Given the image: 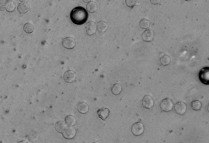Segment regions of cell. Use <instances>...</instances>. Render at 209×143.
Here are the masks:
<instances>
[{
  "label": "cell",
  "mask_w": 209,
  "mask_h": 143,
  "mask_svg": "<svg viewBox=\"0 0 209 143\" xmlns=\"http://www.w3.org/2000/svg\"><path fill=\"white\" fill-rule=\"evenodd\" d=\"M88 13L83 7L79 6L74 8L70 13V19L75 24L82 25L88 19Z\"/></svg>",
  "instance_id": "6da1fadb"
},
{
  "label": "cell",
  "mask_w": 209,
  "mask_h": 143,
  "mask_svg": "<svg viewBox=\"0 0 209 143\" xmlns=\"http://www.w3.org/2000/svg\"><path fill=\"white\" fill-rule=\"evenodd\" d=\"M199 80L205 85H209V67H205L199 71Z\"/></svg>",
  "instance_id": "7a4b0ae2"
},
{
  "label": "cell",
  "mask_w": 209,
  "mask_h": 143,
  "mask_svg": "<svg viewBox=\"0 0 209 143\" xmlns=\"http://www.w3.org/2000/svg\"><path fill=\"white\" fill-rule=\"evenodd\" d=\"M161 109L163 111L168 112L172 110L174 103L170 99L165 98L162 100L160 104Z\"/></svg>",
  "instance_id": "3957f363"
},
{
  "label": "cell",
  "mask_w": 209,
  "mask_h": 143,
  "mask_svg": "<svg viewBox=\"0 0 209 143\" xmlns=\"http://www.w3.org/2000/svg\"><path fill=\"white\" fill-rule=\"evenodd\" d=\"M144 131V126L141 123L137 122L135 123L131 127V132L135 136L141 135Z\"/></svg>",
  "instance_id": "277c9868"
},
{
  "label": "cell",
  "mask_w": 209,
  "mask_h": 143,
  "mask_svg": "<svg viewBox=\"0 0 209 143\" xmlns=\"http://www.w3.org/2000/svg\"><path fill=\"white\" fill-rule=\"evenodd\" d=\"M62 45L63 47L68 49H71L75 47L76 40L71 37H67L62 40Z\"/></svg>",
  "instance_id": "5b68a950"
},
{
  "label": "cell",
  "mask_w": 209,
  "mask_h": 143,
  "mask_svg": "<svg viewBox=\"0 0 209 143\" xmlns=\"http://www.w3.org/2000/svg\"><path fill=\"white\" fill-rule=\"evenodd\" d=\"M174 109L176 114L179 115H183L187 111V106L184 102H179L176 103Z\"/></svg>",
  "instance_id": "8992f818"
},
{
  "label": "cell",
  "mask_w": 209,
  "mask_h": 143,
  "mask_svg": "<svg viewBox=\"0 0 209 143\" xmlns=\"http://www.w3.org/2000/svg\"><path fill=\"white\" fill-rule=\"evenodd\" d=\"M76 129L73 126H69L62 134L65 139H71L75 138L76 135Z\"/></svg>",
  "instance_id": "52a82bcc"
},
{
  "label": "cell",
  "mask_w": 209,
  "mask_h": 143,
  "mask_svg": "<svg viewBox=\"0 0 209 143\" xmlns=\"http://www.w3.org/2000/svg\"><path fill=\"white\" fill-rule=\"evenodd\" d=\"M76 78V72L73 70H68L63 75V79L67 83H71L75 82Z\"/></svg>",
  "instance_id": "ba28073f"
},
{
  "label": "cell",
  "mask_w": 209,
  "mask_h": 143,
  "mask_svg": "<svg viewBox=\"0 0 209 143\" xmlns=\"http://www.w3.org/2000/svg\"><path fill=\"white\" fill-rule=\"evenodd\" d=\"M142 104L144 108L146 109H151L154 106V101L151 96L146 95L142 99Z\"/></svg>",
  "instance_id": "9c48e42d"
},
{
  "label": "cell",
  "mask_w": 209,
  "mask_h": 143,
  "mask_svg": "<svg viewBox=\"0 0 209 143\" xmlns=\"http://www.w3.org/2000/svg\"><path fill=\"white\" fill-rule=\"evenodd\" d=\"M154 32L152 29L146 30L142 34V38L143 41L150 42L152 41L154 38Z\"/></svg>",
  "instance_id": "30bf717a"
},
{
  "label": "cell",
  "mask_w": 209,
  "mask_h": 143,
  "mask_svg": "<svg viewBox=\"0 0 209 143\" xmlns=\"http://www.w3.org/2000/svg\"><path fill=\"white\" fill-rule=\"evenodd\" d=\"M87 34L89 36L94 35L97 30V25L93 21H90L87 23L85 26Z\"/></svg>",
  "instance_id": "8fae6325"
},
{
  "label": "cell",
  "mask_w": 209,
  "mask_h": 143,
  "mask_svg": "<svg viewBox=\"0 0 209 143\" xmlns=\"http://www.w3.org/2000/svg\"><path fill=\"white\" fill-rule=\"evenodd\" d=\"M99 117L101 120L105 121L110 115V110L107 108H102L99 109L97 112Z\"/></svg>",
  "instance_id": "7c38bea8"
},
{
  "label": "cell",
  "mask_w": 209,
  "mask_h": 143,
  "mask_svg": "<svg viewBox=\"0 0 209 143\" xmlns=\"http://www.w3.org/2000/svg\"><path fill=\"white\" fill-rule=\"evenodd\" d=\"M65 121H60L56 123L55 128L58 133H63L68 127Z\"/></svg>",
  "instance_id": "4fadbf2b"
},
{
  "label": "cell",
  "mask_w": 209,
  "mask_h": 143,
  "mask_svg": "<svg viewBox=\"0 0 209 143\" xmlns=\"http://www.w3.org/2000/svg\"><path fill=\"white\" fill-rule=\"evenodd\" d=\"M76 108L79 113L81 114H86L89 111L88 105L84 102H81L78 103Z\"/></svg>",
  "instance_id": "5bb4252c"
},
{
  "label": "cell",
  "mask_w": 209,
  "mask_h": 143,
  "mask_svg": "<svg viewBox=\"0 0 209 143\" xmlns=\"http://www.w3.org/2000/svg\"><path fill=\"white\" fill-rule=\"evenodd\" d=\"M30 7L29 5L26 3H20L17 7V10L21 14H25L29 10Z\"/></svg>",
  "instance_id": "9a60e30c"
},
{
  "label": "cell",
  "mask_w": 209,
  "mask_h": 143,
  "mask_svg": "<svg viewBox=\"0 0 209 143\" xmlns=\"http://www.w3.org/2000/svg\"><path fill=\"white\" fill-rule=\"evenodd\" d=\"M86 8L88 12L90 13H93L97 11L98 6L95 2H90L87 4Z\"/></svg>",
  "instance_id": "2e32d148"
},
{
  "label": "cell",
  "mask_w": 209,
  "mask_h": 143,
  "mask_svg": "<svg viewBox=\"0 0 209 143\" xmlns=\"http://www.w3.org/2000/svg\"><path fill=\"white\" fill-rule=\"evenodd\" d=\"M108 25L105 21H99L97 24V30L99 32L104 33L107 30Z\"/></svg>",
  "instance_id": "e0dca14e"
},
{
  "label": "cell",
  "mask_w": 209,
  "mask_h": 143,
  "mask_svg": "<svg viewBox=\"0 0 209 143\" xmlns=\"http://www.w3.org/2000/svg\"><path fill=\"white\" fill-rule=\"evenodd\" d=\"M122 90V88L120 84L119 83H116L112 86L111 89V92L114 95H117L120 94Z\"/></svg>",
  "instance_id": "ac0fdd59"
},
{
  "label": "cell",
  "mask_w": 209,
  "mask_h": 143,
  "mask_svg": "<svg viewBox=\"0 0 209 143\" xmlns=\"http://www.w3.org/2000/svg\"><path fill=\"white\" fill-rule=\"evenodd\" d=\"M65 121L69 126H74L76 124V119L72 115H68L65 118Z\"/></svg>",
  "instance_id": "d6986e66"
},
{
  "label": "cell",
  "mask_w": 209,
  "mask_h": 143,
  "mask_svg": "<svg viewBox=\"0 0 209 143\" xmlns=\"http://www.w3.org/2000/svg\"><path fill=\"white\" fill-rule=\"evenodd\" d=\"M23 30L27 34L33 33L34 30V25L30 23H27L25 24L23 26Z\"/></svg>",
  "instance_id": "ffe728a7"
},
{
  "label": "cell",
  "mask_w": 209,
  "mask_h": 143,
  "mask_svg": "<svg viewBox=\"0 0 209 143\" xmlns=\"http://www.w3.org/2000/svg\"><path fill=\"white\" fill-rule=\"evenodd\" d=\"M202 103L199 100H196L192 101L191 103V107L192 110L195 111H198L201 109Z\"/></svg>",
  "instance_id": "44dd1931"
},
{
  "label": "cell",
  "mask_w": 209,
  "mask_h": 143,
  "mask_svg": "<svg viewBox=\"0 0 209 143\" xmlns=\"http://www.w3.org/2000/svg\"><path fill=\"white\" fill-rule=\"evenodd\" d=\"M171 59L170 57L167 55H164L160 58V62L163 66H166L170 64Z\"/></svg>",
  "instance_id": "7402d4cb"
},
{
  "label": "cell",
  "mask_w": 209,
  "mask_h": 143,
  "mask_svg": "<svg viewBox=\"0 0 209 143\" xmlns=\"http://www.w3.org/2000/svg\"><path fill=\"white\" fill-rule=\"evenodd\" d=\"M16 6L14 2L12 1H8L5 5V9L7 11L11 12L15 10Z\"/></svg>",
  "instance_id": "603a6c76"
},
{
  "label": "cell",
  "mask_w": 209,
  "mask_h": 143,
  "mask_svg": "<svg viewBox=\"0 0 209 143\" xmlns=\"http://www.w3.org/2000/svg\"><path fill=\"white\" fill-rule=\"evenodd\" d=\"M150 23L148 20L145 19H143L141 20L139 23V26L141 28L143 29H148L150 27Z\"/></svg>",
  "instance_id": "cb8c5ba5"
},
{
  "label": "cell",
  "mask_w": 209,
  "mask_h": 143,
  "mask_svg": "<svg viewBox=\"0 0 209 143\" xmlns=\"http://www.w3.org/2000/svg\"><path fill=\"white\" fill-rule=\"evenodd\" d=\"M39 134L34 131H32L30 133L29 139L31 141H34L37 140L39 138Z\"/></svg>",
  "instance_id": "d4e9b609"
},
{
  "label": "cell",
  "mask_w": 209,
  "mask_h": 143,
  "mask_svg": "<svg viewBox=\"0 0 209 143\" xmlns=\"http://www.w3.org/2000/svg\"><path fill=\"white\" fill-rule=\"evenodd\" d=\"M137 0H125L126 5L129 8H133L137 3Z\"/></svg>",
  "instance_id": "484cf974"
},
{
  "label": "cell",
  "mask_w": 209,
  "mask_h": 143,
  "mask_svg": "<svg viewBox=\"0 0 209 143\" xmlns=\"http://www.w3.org/2000/svg\"><path fill=\"white\" fill-rule=\"evenodd\" d=\"M7 2L5 0H1L0 1V9L1 11L4 10L5 9V5Z\"/></svg>",
  "instance_id": "4316f807"
},
{
  "label": "cell",
  "mask_w": 209,
  "mask_h": 143,
  "mask_svg": "<svg viewBox=\"0 0 209 143\" xmlns=\"http://www.w3.org/2000/svg\"><path fill=\"white\" fill-rule=\"evenodd\" d=\"M150 1L152 4L156 5L160 3L161 0H150Z\"/></svg>",
  "instance_id": "83f0119b"
},
{
  "label": "cell",
  "mask_w": 209,
  "mask_h": 143,
  "mask_svg": "<svg viewBox=\"0 0 209 143\" xmlns=\"http://www.w3.org/2000/svg\"><path fill=\"white\" fill-rule=\"evenodd\" d=\"M19 1L22 3H27L29 1V0H19Z\"/></svg>",
  "instance_id": "f1b7e54d"
},
{
  "label": "cell",
  "mask_w": 209,
  "mask_h": 143,
  "mask_svg": "<svg viewBox=\"0 0 209 143\" xmlns=\"http://www.w3.org/2000/svg\"><path fill=\"white\" fill-rule=\"evenodd\" d=\"M85 3H88L90 2L91 0H82Z\"/></svg>",
  "instance_id": "f546056e"
},
{
  "label": "cell",
  "mask_w": 209,
  "mask_h": 143,
  "mask_svg": "<svg viewBox=\"0 0 209 143\" xmlns=\"http://www.w3.org/2000/svg\"><path fill=\"white\" fill-rule=\"evenodd\" d=\"M207 110L208 111V112H209V103H208V106H207Z\"/></svg>",
  "instance_id": "4dcf8cb0"
},
{
  "label": "cell",
  "mask_w": 209,
  "mask_h": 143,
  "mask_svg": "<svg viewBox=\"0 0 209 143\" xmlns=\"http://www.w3.org/2000/svg\"><path fill=\"white\" fill-rule=\"evenodd\" d=\"M185 1H187V2H188V1H191V0H185Z\"/></svg>",
  "instance_id": "1f68e13d"
},
{
  "label": "cell",
  "mask_w": 209,
  "mask_h": 143,
  "mask_svg": "<svg viewBox=\"0 0 209 143\" xmlns=\"http://www.w3.org/2000/svg\"><path fill=\"white\" fill-rule=\"evenodd\" d=\"M6 1H12V0H6Z\"/></svg>",
  "instance_id": "d6a6232c"
}]
</instances>
